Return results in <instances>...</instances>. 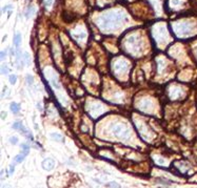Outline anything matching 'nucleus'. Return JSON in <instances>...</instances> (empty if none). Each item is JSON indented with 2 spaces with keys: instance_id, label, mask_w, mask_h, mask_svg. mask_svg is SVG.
Returning a JSON list of instances; mask_svg holds the SVG:
<instances>
[{
  "instance_id": "f257e3e1",
  "label": "nucleus",
  "mask_w": 197,
  "mask_h": 188,
  "mask_svg": "<svg viewBox=\"0 0 197 188\" xmlns=\"http://www.w3.org/2000/svg\"><path fill=\"white\" fill-rule=\"evenodd\" d=\"M41 166H42V168H43L44 170L50 171V170H52L54 167H55V162H54V160H52V159L47 158V159H44V160L42 161Z\"/></svg>"
},
{
  "instance_id": "f03ea898",
  "label": "nucleus",
  "mask_w": 197,
  "mask_h": 188,
  "mask_svg": "<svg viewBox=\"0 0 197 188\" xmlns=\"http://www.w3.org/2000/svg\"><path fill=\"white\" fill-rule=\"evenodd\" d=\"M13 128L16 129V130L21 131L22 135H24V136H29V135H30V133H29V131H28L26 128H24V126L21 124V122H14Z\"/></svg>"
},
{
  "instance_id": "7ed1b4c3",
  "label": "nucleus",
  "mask_w": 197,
  "mask_h": 188,
  "mask_svg": "<svg viewBox=\"0 0 197 188\" xmlns=\"http://www.w3.org/2000/svg\"><path fill=\"white\" fill-rule=\"evenodd\" d=\"M20 43H21V35H20L19 33H17V34H15V36H14V45H15V47H19Z\"/></svg>"
},
{
  "instance_id": "20e7f679",
  "label": "nucleus",
  "mask_w": 197,
  "mask_h": 188,
  "mask_svg": "<svg viewBox=\"0 0 197 188\" xmlns=\"http://www.w3.org/2000/svg\"><path fill=\"white\" fill-rule=\"evenodd\" d=\"M35 11H36V8H35V6H30V7L27 9V11H26V14H24V15H26V18H28V19H29L30 17L32 16V15H34Z\"/></svg>"
},
{
  "instance_id": "39448f33",
  "label": "nucleus",
  "mask_w": 197,
  "mask_h": 188,
  "mask_svg": "<svg viewBox=\"0 0 197 188\" xmlns=\"http://www.w3.org/2000/svg\"><path fill=\"white\" fill-rule=\"evenodd\" d=\"M11 110L14 114H18L20 111V105L17 104V103H12L11 104Z\"/></svg>"
},
{
  "instance_id": "423d86ee",
  "label": "nucleus",
  "mask_w": 197,
  "mask_h": 188,
  "mask_svg": "<svg viewBox=\"0 0 197 188\" xmlns=\"http://www.w3.org/2000/svg\"><path fill=\"white\" fill-rule=\"evenodd\" d=\"M24 159H26V155L20 154V155L15 157V163H21V162H23Z\"/></svg>"
},
{
  "instance_id": "0eeeda50",
  "label": "nucleus",
  "mask_w": 197,
  "mask_h": 188,
  "mask_svg": "<svg viewBox=\"0 0 197 188\" xmlns=\"http://www.w3.org/2000/svg\"><path fill=\"white\" fill-rule=\"evenodd\" d=\"M23 61H24V63H26L27 65L31 64V58H30V54L27 53V52L23 54Z\"/></svg>"
},
{
  "instance_id": "6e6552de",
  "label": "nucleus",
  "mask_w": 197,
  "mask_h": 188,
  "mask_svg": "<svg viewBox=\"0 0 197 188\" xmlns=\"http://www.w3.org/2000/svg\"><path fill=\"white\" fill-rule=\"evenodd\" d=\"M21 148H22V154L28 156L29 152H30V145L29 144H22L21 145Z\"/></svg>"
},
{
  "instance_id": "1a4fd4ad",
  "label": "nucleus",
  "mask_w": 197,
  "mask_h": 188,
  "mask_svg": "<svg viewBox=\"0 0 197 188\" xmlns=\"http://www.w3.org/2000/svg\"><path fill=\"white\" fill-rule=\"evenodd\" d=\"M9 81H10V83H11V84H15V83H16V81H17V76L16 75H11L9 77Z\"/></svg>"
},
{
  "instance_id": "9d476101",
  "label": "nucleus",
  "mask_w": 197,
  "mask_h": 188,
  "mask_svg": "<svg viewBox=\"0 0 197 188\" xmlns=\"http://www.w3.org/2000/svg\"><path fill=\"white\" fill-rule=\"evenodd\" d=\"M1 73L3 74V75H7V74H9V67L7 66V65H2L1 66Z\"/></svg>"
},
{
  "instance_id": "9b49d317",
  "label": "nucleus",
  "mask_w": 197,
  "mask_h": 188,
  "mask_svg": "<svg viewBox=\"0 0 197 188\" xmlns=\"http://www.w3.org/2000/svg\"><path fill=\"white\" fill-rule=\"evenodd\" d=\"M10 142H11L13 145H16L18 143V138L17 137H11V138H10Z\"/></svg>"
},
{
  "instance_id": "f8f14e48",
  "label": "nucleus",
  "mask_w": 197,
  "mask_h": 188,
  "mask_svg": "<svg viewBox=\"0 0 197 188\" xmlns=\"http://www.w3.org/2000/svg\"><path fill=\"white\" fill-rule=\"evenodd\" d=\"M105 186L107 187H120V185L117 184V183H115V182H110V183H108V184H105Z\"/></svg>"
},
{
  "instance_id": "ddd939ff",
  "label": "nucleus",
  "mask_w": 197,
  "mask_h": 188,
  "mask_svg": "<svg viewBox=\"0 0 197 188\" xmlns=\"http://www.w3.org/2000/svg\"><path fill=\"white\" fill-rule=\"evenodd\" d=\"M27 81H28L29 85H32L34 83V78L32 77V76H28V77H27Z\"/></svg>"
},
{
  "instance_id": "4468645a",
  "label": "nucleus",
  "mask_w": 197,
  "mask_h": 188,
  "mask_svg": "<svg viewBox=\"0 0 197 188\" xmlns=\"http://www.w3.org/2000/svg\"><path fill=\"white\" fill-rule=\"evenodd\" d=\"M51 137H52V138H55V139H57V140H61V141H63V138H62V137L61 136H60V135H55V134H52L51 135Z\"/></svg>"
},
{
  "instance_id": "2eb2a0df",
  "label": "nucleus",
  "mask_w": 197,
  "mask_h": 188,
  "mask_svg": "<svg viewBox=\"0 0 197 188\" xmlns=\"http://www.w3.org/2000/svg\"><path fill=\"white\" fill-rule=\"evenodd\" d=\"M6 55H7V50H2V52L0 53V59H1L2 61L4 60V58H6Z\"/></svg>"
},
{
  "instance_id": "dca6fc26",
  "label": "nucleus",
  "mask_w": 197,
  "mask_h": 188,
  "mask_svg": "<svg viewBox=\"0 0 197 188\" xmlns=\"http://www.w3.org/2000/svg\"><path fill=\"white\" fill-rule=\"evenodd\" d=\"M7 9H12V4H9V5H6L2 8V13H6Z\"/></svg>"
},
{
  "instance_id": "f3484780",
  "label": "nucleus",
  "mask_w": 197,
  "mask_h": 188,
  "mask_svg": "<svg viewBox=\"0 0 197 188\" xmlns=\"http://www.w3.org/2000/svg\"><path fill=\"white\" fill-rule=\"evenodd\" d=\"M14 170H15V166H14V164H13V165L10 166V171H9L8 175H12L13 172H14Z\"/></svg>"
},
{
  "instance_id": "a211bd4d",
  "label": "nucleus",
  "mask_w": 197,
  "mask_h": 188,
  "mask_svg": "<svg viewBox=\"0 0 197 188\" xmlns=\"http://www.w3.org/2000/svg\"><path fill=\"white\" fill-rule=\"evenodd\" d=\"M6 117H7V113H4V111H2V113H1V119H2V120H4V119H6Z\"/></svg>"
},
{
  "instance_id": "6ab92c4d",
  "label": "nucleus",
  "mask_w": 197,
  "mask_h": 188,
  "mask_svg": "<svg viewBox=\"0 0 197 188\" xmlns=\"http://www.w3.org/2000/svg\"><path fill=\"white\" fill-rule=\"evenodd\" d=\"M10 54H11V56H13L14 55V49L11 47V48H10Z\"/></svg>"
}]
</instances>
